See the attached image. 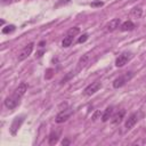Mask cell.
Segmentation results:
<instances>
[{"mask_svg": "<svg viewBox=\"0 0 146 146\" xmlns=\"http://www.w3.org/2000/svg\"><path fill=\"white\" fill-rule=\"evenodd\" d=\"M112 115H113V106L106 107V110H105V111L103 112V114H102V121H103V122L108 121V120L112 117Z\"/></svg>", "mask_w": 146, "mask_h": 146, "instance_id": "obj_13", "label": "cell"}, {"mask_svg": "<svg viewBox=\"0 0 146 146\" xmlns=\"http://www.w3.org/2000/svg\"><path fill=\"white\" fill-rule=\"evenodd\" d=\"M130 15H131L132 17H135V18H140L141 15H143V9H141L140 7H135V8L131 9Z\"/></svg>", "mask_w": 146, "mask_h": 146, "instance_id": "obj_17", "label": "cell"}, {"mask_svg": "<svg viewBox=\"0 0 146 146\" xmlns=\"http://www.w3.org/2000/svg\"><path fill=\"white\" fill-rule=\"evenodd\" d=\"M131 58H132V54L129 52V51H124V52L120 54V55L117 56V58L115 59V66H116V67H122V66H124Z\"/></svg>", "mask_w": 146, "mask_h": 146, "instance_id": "obj_3", "label": "cell"}, {"mask_svg": "<svg viewBox=\"0 0 146 146\" xmlns=\"http://www.w3.org/2000/svg\"><path fill=\"white\" fill-rule=\"evenodd\" d=\"M88 60H89V55H88V54L83 55V56H82V57L79 59V62H78V65H76V68H78V71H80L81 68H83V67L87 65Z\"/></svg>", "mask_w": 146, "mask_h": 146, "instance_id": "obj_15", "label": "cell"}, {"mask_svg": "<svg viewBox=\"0 0 146 146\" xmlns=\"http://www.w3.org/2000/svg\"><path fill=\"white\" fill-rule=\"evenodd\" d=\"M15 25H7L6 27H3L2 29V33H5V34H8V33H11V32H14L15 31Z\"/></svg>", "mask_w": 146, "mask_h": 146, "instance_id": "obj_18", "label": "cell"}, {"mask_svg": "<svg viewBox=\"0 0 146 146\" xmlns=\"http://www.w3.org/2000/svg\"><path fill=\"white\" fill-rule=\"evenodd\" d=\"M104 3L102 1H97V2H91V7H102Z\"/></svg>", "mask_w": 146, "mask_h": 146, "instance_id": "obj_20", "label": "cell"}, {"mask_svg": "<svg viewBox=\"0 0 146 146\" xmlns=\"http://www.w3.org/2000/svg\"><path fill=\"white\" fill-rule=\"evenodd\" d=\"M3 2H10V0H3Z\"/></svg>", "mask_w": 146, "mask_h": 146, "instance_id": "obj_25", "label": "cell"}, {"mask_svg": "<svg viewBox=\"0 0 146 146\" xmlns=\"http://www.w3.org/2000/svg\"><path fill=\"white\" fill-rule=\"evenodd\" d=\"M43 44H44V41H41L40 42V47H43Z\"/></svg>", "mask_w": 146, "mask_h": 146, "instance_id": "obj_24", "label": "cell"}, {"mask_svg": "<svg viewBox=\"0 0 146 146\" xmlns=\"http://www.w3.org/2000/svg\"><path fill=\"white\" fill-rule=\"evenodd\" d=\"M98 115H100V112H99V111H97V112H96V113L94 114V116H92V120L95 121V120L97 119V116H98Z\"/></svg>", "mask_w": 146, "mask_h": 146, "instance_id": "obj_22", "label": "cell"}, {"mask_svg": "<svg viewBox=\"0 0 146 146\" xmlns=\"http://www.w3.org/2000/svg\"><path fill=\"white\" fill-rule=\"evenodd\" d=\"M59 133L60 131H52L50 135H49V145H55L57 141H58V137H59Z\"/></svg>", "mask_w": 146, "mask_h": 146, "instance_id": "obj_16", "label": "cell"}, {"mask_svg": "<svg viewBox=\"0 0 146 146\" xmlns=\"http://www.w3.org/2000/svg\"><path fill=\"white\" fill-rule=\"evenodd\" d=\"M19 102H21V99H18V98H16L15 96L10 95V96H8V97L5 99V106H6L7 108H9V110H14V108L19 104Z\"/></svg>", "mask_w": 146, "mask_h": 146, "instance_id": "obj_8", "label": "cell"}, {"mask_svg": "<svg viewBox=\"0 0 146 146\" xmlns=\"http://www.w3.org/2000/svg\"><path fill=\"white\" fill-rule=\"evenodd\" d=\"M102 88V83L99 81H95V82H91L89 86H87L83 90V94L86 96H91L94 94H96L99 89Z\"/></svg>", "mask_w": 146, "mask_h": 146, "instance_id": "obj_5", "label": "cell"}, {"mask_svg": "<svg viewBox=\"0 0 146 146\" xmlns=\"http://www.w3.org/2000/svg\"><path fill=\"white\" fill-rule=\"evenodd\" d=\"M135 27H136V25L131 21H125V22H123L120 25V30L123 31V32H125V31H132Z\"/></svg>", "mask_w": 146, "mask_h": 146, "instance_id": "obj_14", "label": "cell"}, {"mask_svg": "<svg viewBox=\"0 0 146 146\" xmlns=\"http://www.w3.org/2000/svg\"><path fill=\"white\" fill-rule=\"evenodd\" d=\"M137 121H138V115H137V113H132V114H130L129 117H128L127 121H125V124H124L125 129H127V130H130V129L137 123Z\"/></svg>", "mask_w": 146, "mask_h": 146, "instance_id": "obj_12", "label": "cell"}, {"mask_svg": "<svg viewBox=\"0 0 146 146\" xmlns=\"http://www.w3.org/2000/svg\"><path fill=\"white\" fill-rule=\"evenodd\" d=\"M124 114H125V111H124V110H119L117 112H115V113L112 115L111 122H112L113 124H119V123H121L122 120H123V117H124Z\"/></svg>", "mask_w": 146, "mask_h": 146, "instance_id": "obj_11", "label": "cell"}, {"mask_svg": "<svg viewBox=\"0 0 146 146\" xmlns=\"http://www.w3.org/2000/svg\"><path fill=\"white\" fill-rule=\"evenodd\" d=\"M135 75V73L133 72H125L124 74H122V75H120V76H117L114 81H113V87L114 88H121V87H123L128 81H130L131 79H132V76Z\"/></svg>", "mask_w": 146, "mask_h": 146, "instance_id": "obj_2", "label": "cell"}, {"mask_svg": "<svg viewBox=\"0 0 146 146\" xmlns=\"http://www.w3.org/2000/svg\"><path fill=\"white\" fill-rule=\"evenodd\" d=\"M71 115H72V110H71V108L63 110V111H60V112L56 115V117H55V122H56V123H63V122L67 121V120L70 119Z\"/></svg>", "mask_w": 146, "mask_h": 146, "instance_id": "obj_6", "label": "cell"}, {"mask_svg": "<svg viewBox=\"0 0 146 146\" xmlns=\"http://www.w3.org/2000/svg\"><path fill=\"white\" fill-rule=\"evenodd\" d=\"M23 122H24V116H17V117L14 119V121H13V123L10 125V133L13 136H15L17 133V131L21 128V125H22Z\"/></svg>", "mask_w": 146, "mask_h": 146, "instance_id": "obj_7", "label": "cell"}, {"mask_svg": "<svg viewBox=\"0 0 146 146\" xmlns=\"http://www.w3.org/2000/svg\"><path fill=\"white\" fill-rule=\"evenodd\" d=\"M87 40H88V34L84 33V34H82V35L78 39V43H83V42H86Z\"/></svg>", "mask_w": 146, "mask_h": 146, "instance_id": "obj_19", "label": "cell"}, {"mask_svg": "<svg viewBox=\"0 0 146 146\" xmlns=\"http://www.w3.org/2000/svg\"><path fill=\"white\" fill-rule=\"evenodd\" d=\"M33 48H34V43L33 42H30V43H27L19 52H18V55H17V59L19 60V62H22V60H24V59H26L30 55H31V52H32V50H33Z\"/></svg>", "mask_w": 146, "mask_h": 146, "instance_id": "obj_4", "label": "cell"}, {"mask_svg": "<svg viewBox=\"0 0 146 146\" xmlns=\"http://www.w3.org/2000/svg\"><path fill=\"white\" fill-rule=\"evenodd\" d=\"M26 90H27V83H25V82H22V83H19L18 84V87L14 90V92H13V96H15L16 98H22L24 95H25V92H26Z\"/></svg>", "mask_w": 146, "mask_h": 146, "instance_id": "obj_9", "label": "cell"}, {"mask_svg": "<svg viewBox=\"0 0 146 146\" xmlns=\"http://www.w3.org/2000/svg\"><path fill=\"white\" fill-rule=\"evenodd\" d=\"M120 25H121V19H120V18H113V19H111V21L105 25V30H106L107 32H113V31H115L116 29H119Z\"/></svg>", "mask_w": 146, "mask_h": 146, "instance_id": "obj_10", "label": "cell"}, {"mask_svg": "<svg viewBox=\"0 0 146 146\" xmlns=\"http://www.w3.org/2000/svg\"><path fill=\"white\" fill-rule=\"evenodd\" d=\"M62 145H70V140L68 139H64L62 141Z\"/></svg>", "mask_w": 146, "mask_h": 146, "instance_id": "obj_23", "label": "cell"}, {"mask_svg": "<svg viewBox=\"0 0 146 146\" xmlns=\"http://www.w3.org/2000/svg\"><path fill=\"white\" fill-rule=\"evenodd\" d=\"M51 72H52V70H51V68L47 70V73H48V74L46 75V79H50V78H51V75H52V73H51Z\"/></svg>", "mask_w": 146, "mask_h": 146, "instance_id": "obj_21", "label": "cell"}, {"mask_svg": "<svg viewBox=\"0 0 146 146\" xmlns=\"http://www.w3.org/2000/svg\"><path fill=\"white\" fill-rule=\"evenodd\" d=\"M79 32H80V29H79L78 26L71 27V29L66 32V34H65V36H64V39H63V42H62L63 47H65V48L70 47V46L72 44L73 40H74V36H75L76 34H79Z\"/></svg>", "mask_w": 146, "mask_h": 146, "instance_id": "obj_1", "label": "cell"}]
</instances>
